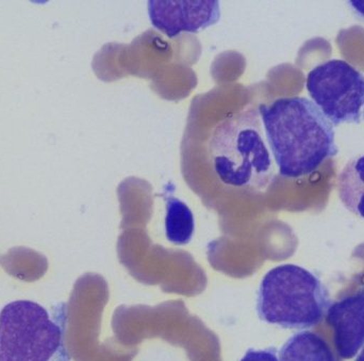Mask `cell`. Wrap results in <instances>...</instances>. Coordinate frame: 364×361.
Masks as SVG:
<instances>
[{
	"mask_svg": "<svg viewBox=\"0 0 364 361\" xmlns=\"http://www.w3.org/2000/svg\"><path fill=\"white\" fill-rule=\"evenodd\" d=\"M265 138L284 178L311 175L337 155L335 127L312 100L280 97L260 107Z\"/></svg>",
	"mask_w": 364,
	"mask_h": 361,
	"instance_id": "cell-1",
	"label": "cell"
},
{
	"mask_svg": "<svg viewBox=\"0 0 364 361\" xmlns=\"http://www.w3.org/2000/svg\"><path fill=\"white\" fill-rule=\"evenodd\" d=\"M209 153L214 172L229 187L263 190L273 180L271 149L255 108L218 124L210 136Z\"/></svg>",
	"mask_w": 364,
	"mask_h": 361,
	"instance_id": "cell-2",
	"label": "cell"
},
{
	"mask_svg": "<svg viewBox=\"0 0 364 361\" xmlns=\"http://www.w3.org/2000/svg\"><path fill=\"white\" fill-rule=\"evenodd\" d=\"M68 306L45 308L17 300L0 311V361H70L65 345Z\"/></svg>",
	"mask_w": 364,
	"mask_h": 361,
	"instance_id": "cell-3",
	"label": "cell"
},
{
	"mask_svg": "<svg viewBox=\"0 0 364 361\" xmlns=\"http://www.w3.org/2000/svg\"><path fill=\"white\" fill-rule=\"evenodd\" d=\"M329 306V292L322 281L295 264H282L269 271L261 281L257 298L259 318L289 330L318 325Z\"/></svg>",
	"mask_w": 364,
	"mask_h": 361,
	"instance_id": "cell-4",
	"label": "cell"
},
{
	"mask_svg": "<svg viewBox=\"0 0 364 361\" xmlns=\"http://www.w3.org/2000/svg\"><path fill=\"white\" fill-rule=\"evenodd\" d=\"M308 93L333 127L359 124L364 106V75L344 61L333 59L310 70Z\"/></svg>",
	"mask_w": 364,
	"mask_h": 361,
	"instance_id": "cell-5",
	"label": "cell"
},
{
	"mask_svg": "<svg viewBox=\"0 0 364 361\" xmlns=\"http://www.w3.org/2000/svg\"><path fill=\"white\" fill-rule=\"evenodd\" d=\"M151 25L173 38L183 32L197 33L220 21V1L216 0H149Z\"/></svg>",
	"mask_w": 364,
	"mask_h": 361,
	"instance_id": "cell-6",
	"label": "cell"
},
{
	"mask_svg": "<svg viewBox=\"0 0 364 361\" xmlns=\"http://www.w3.org/2000/svg\"><path fill=\"white\" fill-rule=\"evenodd\" d=\"M326 322L333 328L338 355L355 357L364 347V289L331 304Z\"/></svg>",
	"mask_w": 364,
	"mask_h": 361,
	"instance_id": "cell-7",
	"label": "cell"
},
{
	"mask_svg": "<svg viewBox=\"0 0 364 361\" xmlns=\"http://www.w3.org/2000/svg\"><path fill=\"white\" fill-rule=\"evenodd\" d=\"M279 361H337L328 343L316 333H297L279 352Z\"/></svg>",
	"mask_w": 364,
	"mask_h": 361,
	"instance_id": "cell-8",
	"label": "cell"
},
{
	"mask_svg": "<svg viewBox=\"0 0 364 361\" xmlns=\"http://www.w3.org/2000/svg\"><path fill=\"white\" fill-rule=\"evenodd\" d=\"M338 192L346 208L364 219V155L344 166L338 178Z\"/></svg>",
	"mask_w": 364,
	"mask_h": 361,
	"instance_id": "cell-9",
	"label": "cell"
},
{
	"mask_svg": "<svg viewBox=\"0 0 364 361\" xmlns=\"http://www.w3.org/2000/svg\"><path fill=\"white\" fill-rule=\"evenodd\" d=\"M195 219L188 205L175 196L166 198V235L171 243L186 245L192 241Z\"/></svg>",
	"mask_w": 364,
	"mask_h": 361,
	"instance_id": "cell-10",
	"label": "cell"
},
{
	"mask_svg": "<svg viewBox=\"0 0 364 361\" xmlns=\"http://www.w3.org/2000/svg\"><path fill=\"white\" fill-rule=\"evenodd\" d=\"M241 361H279L277 357V351L274 347L267 350H248Z\"/></svg>",
	"mask_w": 364,
	"mask_h": 361,
	"instance_id": "cell-11",
	"label": "cell"
},
{
	"mask_svg": "<svg viewBox=\"0 0 364 361\" xmlns=\"http://www.w3.org/2000/svg\"><path fill=\"white\" fill-rule=\"evenodd\" d=\"M348 4L353 13L364 21V0H350Z\"/></svg>",
	"mask_w": 364,
	"mask_h": 361,
	"instance_id": "cell-12",
	"label": "cell"
},
{
	"mask_svg": "<svg viewBox=\"0 0 364 361\" xmlns=\"http://www.w3.org/2000/svg\"><path fill=\"white\" fill-rule=\"evenodd\" d=\"M356 361H364V349L363 350V352H361L360 354H359L358 357H357Z\"/></svg>",
	"mask_w": 364,
	"mask_h": 361,
	"instance_id": "cell-13",
	"label": "cell"
}]
</instances>
